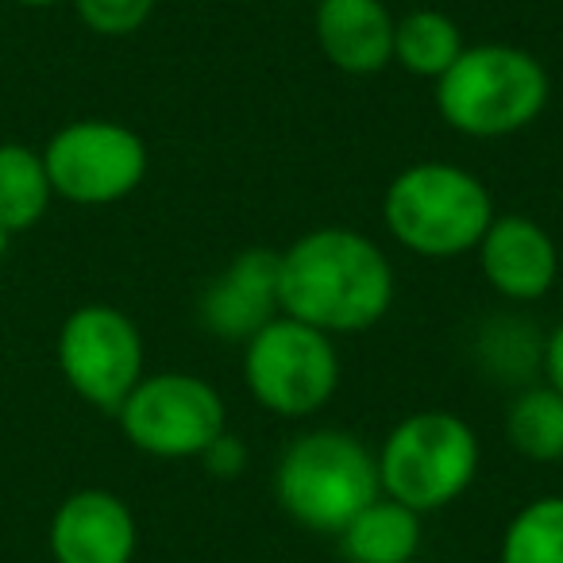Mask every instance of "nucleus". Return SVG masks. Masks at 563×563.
Masks as SVG:
<instances>
[{"mask_svg": "<svg viewBox=\"0 0 563 563\" xmlns=\"http://www.w3.org/2000/svg\"><path fill=\"white\" fill-rule=\"evenodd\" d=\"M394 306V266L371 235L313 228L282 251V313L329 336L367 332Z\"/></svg>", "mask_w": 563, "mask_h": 563, "instance_id": "nucleus-1", "label": "nucleus"}, {"mask_svg": "<svg viewBox=\"0 0 563 563\" xmlns=\"http://www.w3.org/2000/svg\"><path fill=\"white\" fill-rule=\"evenodd\" d=\"M552 97L537 55L509 43H478L437 78V109L460 135L506 140L532 124Z\"/></svg>", "mask_w": 563, "mask_h": 563, "instance_id": "nucleus-2", "label": "nucleus"}, {"mask_svg": "<svg viewBox=\"0 0 563 563\" xmlns=\"http://www.w3.org/2000/svg\"><path fill=\"white\" fill-rule=\"evenodd\" d=\"M383 494L378 460L344 429H317L294 440L274 467V498L301 529L340 537L360 509Z\"/></svg>", "mask_w": 563, "mask_h": 563, "instance_id": "nucleus-3", "label": "nucleus"}, {"mask_svg": "<svg viewBox=\"0 0 563 563\" xmlns=\"http://www.w3.org/2000/svg\"><path fill=\"white\" fill-rule=\"evenodd\" d=\"M498 217L483 178L452 163H413L386 186L383 220L421 258H460Z\"/></svg>", "mask_w": 563, "mask_h": 563, "instance_id": "nucleus-4", "label": "nucleus"}, {"mask_svg": "<svg viewBox=\"0 0 563 563\" xmlns=\"http://www.w3.org/2000/svg\"><path fill=\"white\" fill-rule=\"evenodd\" d=\"M378 460L383 494L413 514L444 509L475 483L478 437L463 417L444 409H421L398 421Z\"/></svg>", "mask_w": 563, "mask_h": 563, "instance_id": "nucleus-5", "label": "nucleus"}, {"mask_svg": "<svg viewBox=\"0 0 563 563\" xmlns=\"http://www.w3.org/2000/svg\"><path fill=\"white\" fill-rule=\"evenodd\" d=\"M243 383L266 413L313 417L340 386V352L329 332L282 313L243 344Z\"/></svg>", "mask_w": 563, "mask_h": 563, "instance_id": "nucleus-6", "label": "nucleus"}, {"mask_svg": "<svg viewBox=\"0 0 563 563\" xmlns=\"http://www.w3.org/2000/svg\"><path fill=\"white\" fill-rule=\"evenodd\" d=\"M128 444L158 460H197L228 429L217 386L186 371L143 375L117 409Z\"/></svg>", "mask_w": 563, "mask_h": 563, "instance_id": "nucleus-7", "label": "nucleus"}, {"mask_svg": "<svg viewBox=\"0 0 563 563\" xmlns=\"http://www.w3.org/2000/svg\"><path fill=\"white\" fill-rule=\"evenodd\" d=\"M47 178L55 197L74 205H117L147 178V143L117 120H74L51 135Z\"/></svg>", "mask_w": 563, "mask_h": 563, "instance_id": "nucleus-8", "label": "nucleus"}, {"mask_svg": "<svg viewBox=\"0 0 563 563\" xmlns=\"http://www.w3.org/2000/svg\"><path fill=\"white\" fill-rule=\"evenodd\" d=\"M58 371L81 401L117 413L143 378V336L117 306H81L58 329Z\"/></svg>", "mask_w": 563, "mask_h": 563, "instance_id": "nucleus-9", "label": "nucleus"}, {"mask_svg": "<svg viewBox=\"0 0 563 563\" xmlns=\"http://www.w3.org/2000/svg\"><path fill=\"white\" fill-rule=\"evenodd\" d=\"M201 324L220 340L247 344L258 329L282 317V251L247 247L205 286Z\"/></svg>", "mask_w": 563, "mask_h": 563, "instance_id": "nucleus-10", "label": "nucleus"}, {"mask_svg": "<svg viewBox=\"0 0 563 563\" xmlns=\"http://www.w3.org/2000/svg\"><path fill=\"white\" fill-rule=\"evenodd\" d=\"M55 563H132L140 548L135 514L112 490H74L51 517Z\"/></svg>", "mask_w": 563, "mask_h": 563, "instance_id": "nucleus-11", "label": "nucleus"}, {"mask_svg": "<svg viewBox=\"0 0 563 563\" xmlns=\"http://www.w3.org/2000/svg\"><path fill=\"white\" fill-rule=\"evenodd\" d=\"M478 266L490 290L506 301H537L555 286L560 274V251L555 240L521 212L494 217L478 240Z\"/></svg>", "mask_w": 563, "mask_h": 563, "instance_id": "nucleus-12", "label": "nucleus"}, {"mask_svg": "<svg viewBox=\"0 0 563 563\" xmlns=\"http://www.w3.org/2000/svg\"><path fill=\"white\" fill-rule=\"evenodd\" d=\"M313 32L340 74L371 78L394 63V16L383 0H317Z\"/></svg>", "mask_w": 563, "mask_h": 563, "instance_id": "nucleus-13", "label": "nucleus"}, {"mask_svg": "<svg viewBox=\"0 0 563 563\" xmlns=\"http://www.w3.org/2000/svg\"><path fill=\"white\" fill-rule=\"evenodd\" d=\"M336 540L347 563H413L421 552V514L378 494L340 529Z\"/></svg>", "mask_w": 563, "mask_h": 563, "instance_id": "nucleus-14", "label": "nucleus"}, {"mask_svg": "<svg viewBox=\"0 0 563 563\" xmlns=\"http://www.w3.org/2000/svg\"><path fill=\"white\" fill-rule=\"evenodd\" d=\"M51 178L43 151L24 143H0V228L9 235L35 228L51 209Z\"/></svg>", "mask_w": 563, "mask_h": 563, "instance_id": "nucleus-15", "label": "nucleus"}, {"mask_svg": "<svg viewBox=\"0 0 563 563\" xmlns=\"http://www.w3.org/2000/svg\"><path fill=\"white\" fill-rule=\"evenodd\" d=\"M460 55H463V32L444 12L421 9L394 20V63L413 74V78L437 81Z\"/></svg>", "mask_w": 563, "mask_h": 563, "instance_id": "nucleus-16", "label": "nucleus"}, {"mask_svg": "<svg viewBox=\"0 0 563 563\" xmlns=\"http://www.w3.org/2000/svg\"><path fill=\"white\" fill-rule=\"evenodd\" d=\"M506 437L532 463L563 460V394L552 386L521 390L506 409Z\"/></svg>", "mask_w": 563, "mask_h": 563, "instance_id": "nucleus-17", "label": "nucleus"}, {"mask_svg": "<svg viewBox=\"0 0 563 563\" xmlns=\"http://www.w3.org/2000/svg\"><path fill=\"white\" fill-rule=\"evenodd\" d=\"M501 563H563V494L517 509L501 532Z\"/></svg>", "mask_w": 563, "mask_h": 563, "instance_id": "nucleus-18", "label": "nucleus"}, {"mask_svg": "<svg viewBox=\"0 0 563 563\" xmlns=\"http://www.w3.org/2000/svg\"><path fill=\"white\" fill-rule=\"evenodd\" d=\"M74 12L78 20L97 35H135L155 12V0H74Z\"/></svg>", "mask_w": 563, "mask_h": 563, "instance_id": "nucleus-19", "label": "nucleus"}, {"mask_svg": "<svg viewBox=\"0 0 563 563\" xmlns=\"http://www.w3.org/2000/svg\"><path fill=\"white\" fill-rule=\"evenodd\" d=\"M197 460L205 463V471H209L212 478H235V475H243V467H247V444H243L235 432L224 429L201 455H197Z\"/></svg>", "mask_w": 563, "mask_h": 563, "instance_id": "nucleus-20", "label": "nucleus"}, {"mask_svg": "<svg viewBox=\"0 0 563 563\" xmlns=\"http://www.w3.org/2000/svg\"><path fill=\"white\" fill-rule=\"evenodd\" d=\"M544 375H548V386L563 394V321L555 324V332L544 340Z\"/></svg>", "mask_w": 563, "mask_h": 563, "instance_id": "nucleus-21", "label": "nucleus"}, {"mask_svg": "<svg viewBox=\"0 0 563 563\" xmlns=\"http://www.w3.org/2000/svg\"><path fill=\"white\" fill-rule=\"evenodd\" d=\"M16 4H24V9H51L58 0H16Z\"/></svg>", "mask_w": 563, "mask_h": 563, "instance_id": "nucleus-22", "label": "nucleus"}, {"mask_svg": "<svg viewBox=\"0 0 563 563\" xmlns=\"http://www.w3.org/2000/svg\"><path fill=\"white\" fill-rule=\"evenodd\" d=\"M9 240H12V235H9V232H4V228H0V258L9 255Z\"/></svg>", "mask_w": 563, "mask_h": 563, "instance_id": "nucleus-23", "label": "nucleus"}]
</instances>
